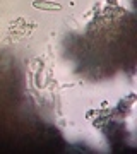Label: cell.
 Segmentation results:
<instances>
[{
	"label": "cell",
	"instance_id": "6da1fadb",
	"mask_svg": "<svg viewBox=\"0 0 137 154\" xmlns=\"http://www.w3.org/2000/svg\"><path fill=\"white\" fill-rule=\"evenodd\" d=\"M34 7H38V9H60L58 4H48V2H34Z\"/></svg>",
	"mask_w": 137,
	"mask_h": 154
}]
</instances>
